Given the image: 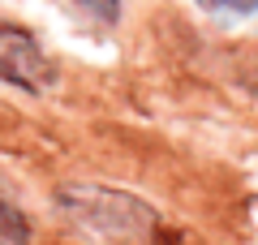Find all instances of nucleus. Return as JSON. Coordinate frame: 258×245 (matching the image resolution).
<instances>
[{"label":"nucleus","instance_id":"1","mask_svg":"<svg viewBox=\"0 0 258 245\" xmlns=\"http://www.w3.org/2000/svg\"><path fill=\"white\" fill-rule=\"evenodd\" d=\"M56 202L86 232L103 236L112 245H159L164 241L159 211L125 190H112V185H64L56 194Z\"/></svg>","mask_w":258,"mask_h":245},{"label":"nucleus","instance_id":"2","mask_svg":"<svg viewBox=\"0 0 258 245\" xmlns=\"http://www.w3.org/2000/svg\"><path fill=\"white\" fill-rule=\"evenodd\" d=\"M0 82H9L18 91H47L56 82V65L47 60V52L39 47V39L30 30L0 22Z\"/></svg>","mask_w":258,"mask_h":245},{"label":"nucleus","instance_id":"3","mask_svg":"<svg viewBox=\"0 0 258 245\" xmlns=\"http://www.w3.org/2000/svg\"><path fill=\"white\" fill-rule=\"evenodd\" d=\"M35 232H30V219L13 207L9 198H0V245H30Z\"/></svg>","mask_w":258,"mask_h":245},{"label":"nucleus","instance_id":"4","mask_svg":"<svg viewBox=\"0 0 258 245\" xmlns=\"http://www.w3.org/2000/svg\"><path fill=\"white\" fill-rule=\"evenodd\" d=\"M198 5L215 18H245V13L258 9V0H198Z\"/></svg>","mask_w":258,"mask_h":245},{"label":"nucleus","instance_id":"5","mask_svg":"<svg viewBox=\"0 0 258 245\" xmlns=\"http://www.w3.org/2000/svg\"><path fill=\"white\" fill-rule=\"evenodd\" d=\"M78 9H86L91 18H99V22H116L120 18V0H74Z\"/></svg>","mask_w":258,"mask_h":245}]
</instances>
